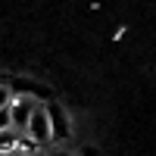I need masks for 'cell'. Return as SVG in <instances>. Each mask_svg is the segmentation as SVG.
Returning a JSON list of instances; mask_svg holds the SVG:
<instances>
[{
    "label": "cell",
    "instance_id": "8992f818",
    "mask_svg": "<svg viewBox=\"0 0 156 156\" xmlns=\"http://www.w3.org/2000/svg\"><path fill=\"white\" fill-rule=\"evenodd\" d=\"M81 156H97V150H94V147H84V150H81Z\"/></svg>",
    "mask_w": 156,
    "mask_h": 156
},
{
    "label": "cell",
    "instance_id": "5b68a950",
    "mask_svg": "<svg viewBox=\"0 0 156 156\" xmlns=\"http://www.w3.org/2000/svg\"><path fill=\"white\" fill-rule=\"evenodd\" d=\"M9 131V109H0V134Z\"/></svg>",
    "mask_w": 156,
    "mask_h": 156
},
{
    "label": "cell",
    "instance_id": "6da1fadb",
    "mask_svg": "<svg viewBox=\"0 0 156 156\" xmlns=\"http://www.w3.org/2000/svg\"><path fill=\"white\" fill-rule=\"evenodd\" d=\"M25 140H28L31 147H47V144H53V137H50V119H47V109L41 106V103L34 106L28 125H25Z\"/></svg>",
    "mask_w": 156,
    "mask_h": 156
},
{
    "label": "cell",
    "instance_id": "277c9868",
    "mask_svg": "<svg viewBox=\"0 0 156 156\" xmlns=\"http://www.w3.org/2000/svg\"><path fill=\"white\" fill-rule=\"evenodd\" d=\"M9 100H12V90L6 84H0V109H6L9 106Z\"/></svg>",
    "mask_w": 156,
    "mask_h": 156
},
{
    "label": "cell",
    "instance_id": "7a4b0ae2",
    "mask_svg": "<svg viewBox=\"0 0 156 156\" xmlns=\"http://www.w3.org/2000/svg\"><path fill=\"white\" fill-rule=\"evenodd\" d=\"M34 106H37V103L28 97V94H19V97H12L9 100V128H12V131H22L25 134V125H28V119H31V112H34Z\"/></svg>",
    "mask_w": 156,
    "mask_h": 156
},
{
    "label": "cell",
    "instance_id": "ba28073f",
    "mask_svg": "<svg viewBox=\"0 0 156 156\" xmlns=\"http://www.w3.org/2000/svg\"><path fill=\"white\" fill-rule=\"evenodd\" d=\"M37 156H44V153H37Z\"/></svg>",
    "mask_w": 156,
    "mask_h": 156
},
{
    "label": "cell",
    "instance_id": "3957f363",
    "mask_svg": "<svg viewBox=\"0 0 156 156\" xmlns=\"http://www.w3.org/2000/svg\"><path fill=\"white\" fill-rule=\"evenodd\" d=\"M47 119H50V137L53 140H66L69 137V115L62 112V106H56V103H47Z\"/></svg>",
    "mask_w": 156,
    "mask_h": 156
},
{
    "label": "cell",
    "instance_id": "52a82bcc",
    "mask_svg": "<svg viewBox=\"0 0 156 156\" xmlns=\"http://www.w3.org/2000/svg\"><path fill=\"white\" fill-rule=\"evenodd\" d=\"M53 156H69V153H53Z\"/></svg>",
    "mask_w": 156,
    "mask_h": 156
},
{
    "label": "cell",
    "instance_id": "9c48e42d",
    "mask_svg": "<svg viewBox=\"0 0 156 156\" xmlns=\"http://www.w3.org/2000/svg\"><path fill=\"white\" fill-rule=\"evenodd\" d=\"M0 156H3V153H0Z\"/></svg>",
    "mask_w": 156,
    "mask_h": 156
}]
</instances>
